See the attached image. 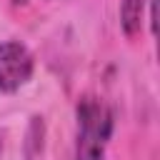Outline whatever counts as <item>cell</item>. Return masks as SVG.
<instances>
[{
    "label": "cell",
    "mask_w": 160,
    "mask_h": 160,
    "mask_svg": "<svg viewBox=\"0 0 160 160\" xmlns=\"http://www.w3.org/2000/svg\"><path fill=\"white\" fill-rule=\"evenodd\" d=\"M112 130L110 110L92 95L78 102V148L75 160H102L105 145Z\"/></svg>",
    "instance_id": "obj_1"
},
{
    "label": "cell",
    "mask_w": 160,
    "mask_h": 160,
    "mask_svg": "<svg viewBox=\"0 0 160 160\" xmlns=\"http://www.w3.org/2000/svg\"><path fill=\"white\" fill-rule=\"evenodd\" d=\"M32 75V55L22 42H0V90L15 92Z\"/></svg>",
    "instance_id": "obj_2"
},
{
    "label": "cell",
    "mask_w": 160,
    "mask_h": 160,
    "mask_svg": "<svg viewBox=\"0 0 160 160\" xmlns=\"http://www.w3.org/2000/svg\"><path fill=\"white\" fill-rule=\"evenodd\" d=\"M142 8H145V0H122L120 2V25L128 38H135L140 32Z\"/></svg>",
    "instance_id": "obj_3"
},
{
    "label": "cell",
    "mask_w": 160,
    "mask_h": 160,
    "mask_svg": "<svg viewBox=\"0 0 160 160\" xmlns=\"http://www.w3.org/2000/svg\"><path fill=\"white\" fill-rule=\"evenodd\" d=\"M42 150V118H32L28 130V158H35Z\"/></svg>",
    "instance_id": "obj_4"
},
{
    "label": "cell",
    "mask_w": 160,
    "mask_h": 160,
    "mask_svg": "<svg viewBox=\"0 0 160 160\" xmlns=\"http://www.w3.org/2000/svg\"><path fill=\"white\" fill-rule=\"evenodd\" d=\"M0 150H2V138H0Z\"/></svg>",
    "instance_id": "obj_5"
}]
</instances>
